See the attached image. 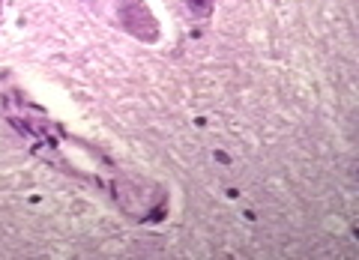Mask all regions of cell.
<instances>
[{"label":"cell","mask_w":359,"mask_h":260,"mask_svg":"<svg viewBox=\"0 0 359 260\" xmlns=\"http://www.w3.org/2000/svg\"><path fill=\"white\" fill-rule=\"evenodd\" d=\"M117 25L141 42H159V21L144 0H117Z\"/></svg>","instance_id":"obj_1"},{"label":"cell","mask_w":359,"mask_h":260,"mask_svg":"<svg viewBox=\"0 0 359 260\" xmlns=\"http://www.w3.org/2000/svg\"><path fill=\"white\" fill-rule=\"evenodd\" d=\"M192 18H210L212 15V0H183Z\"/></svg>","instance_id":"obj_2"}]
</instances>
